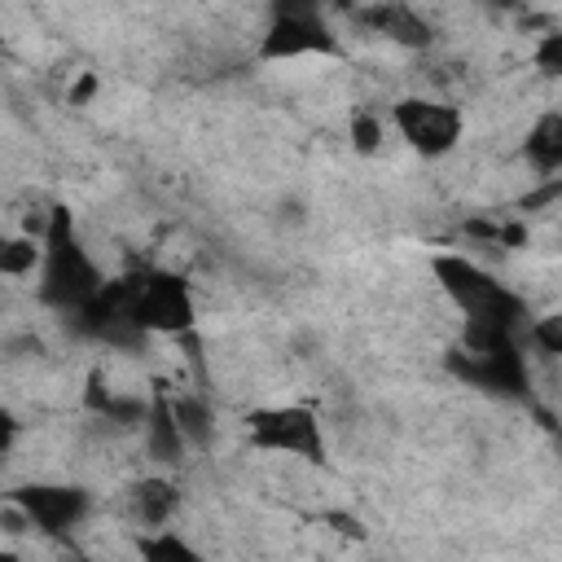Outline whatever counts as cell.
<instances>
[{"instance_id":"cell-1","label":"cell","mask_w":562,"mask_h":562,"mask_svg":"<svg viewBox=\"0 0 562 562\" xmlns=\"http://www.w3.org/2000/svg\"><path fill=\"white\" fill-rule=\"evenodd\" d=\"M40 246H44V255H40V272H35V299L66 321L105 285V272L92 259V250L83 246L79 224L66 206H48Z\"/></svg>"},{"instance_id":"cell-2","label":"cell","mask_w":562,"mask_h":562,"mask_svg":"<svg viewBox=\"0 0 562 562\" xmlns=\"http://www.w3.org/2000/svg\"><path fill=\"white\" fill-rule=\"evenodd\" d=\"M443 369L496 400H531V373L522 356V334L496 325H461V338L443 351Z\"/></svg>"},{"instance_id":"cell-3","label":"cell","mask_w":562,"mask_h":562,"mask_svg":"<svg viewBox=\"0 0 562 562\" xmlns=\"http://www.w3.org/2000/svg\"><path fill=\"white\" fill-rule=\"evenodd\" d=\"M430 272L439 281V290L457 303L465 325H496V329H509V334L527 329V316H531L527 299L518 290H509L505 281H496L474 259H465L457 250H439V255H430Z\"/></svg>"},{"instance_id":"cell-4","label":"cell","mask_w":562,"mask_h":562,"mask_svg":"<svg viewBox=\"0 0 562 562\" xmlns=\"http://www.w3.org/2000/svg\"><path fill=\"white\" fill-rule=\"evenodd\" d=\"M246 439L255 452H272V457H299V461H316L325 465L329 443H325V426L316 417V408L307 404H263L246 413Z\"/></svg>"},{"instance_id":"cell-5","label":"cell","mask_w":562,"mask_h":562,"mask_svg":"<svg viewBox=\"0 0 562 562\" xmlns=\"http://www.w3.org/2000/svg\"><path fill=\"white\" fill-rule=\"evenodd\" d=\"M127 290H132V312L149 338L154 334L184 338L198 329V303L184 277L167 268H140V272H127Z\"/></svg>"},{"instance_id":"cell-6","label":"cell","mask_w":562,"mask_h":562,"mask_svg":"<svg viewBox=\"0 0 562 562\" xmlns=\"http://www.w3.org/2000/svg\"><path fill=\"white\" fill-rule=\"evenodd\" d=\"M66 329L75 338L110 347V351H145V342H149V334L140 329V321L132 312L127 277H110L75 316H66Z\"/></svg>"},{"instance_id":"cell-7","label":"cell","mask_w":562,"mask_h":562,"mask_svg":"<svg viewBox=\"0 0 562 562\" xmlns=\"http://www.w3.org/2000/svg\"><path fill=\"white\" fill-rule=\"evenodd\" d=\"M338 53H342V40L316 4H272L268 9V26L259 35V57L263 61L338 57Z\"/></svg>"},{"instance_id":"cell-8","label":"cell","mask_w":562,"mask_h":562,"mask_svg":"<svg viewBox=\"0 0 562 562\" xmlns=\"http://www.w3.org/2000/svg\"><path fill=\"white\" fill-rule=\"evenodd\" d=\"M9 505L31 522L40 536H70L88 514H92V492L83 483H18L9 492Z\"/></svg>"},{"instance_id":"cell-9","label":"cell","mask_w":562,"mask_h":562,"mask_svg":"<svg viewBox=\"0 0 562 562\" xmlns=\"http://www.w3.org/2000/svg\"><path fill=\"white\" fill-rule=\"evenodd\" d=\"M391 127L400 132V140L422 154V158H443L461 145L465 119L457 105L448 101H426V97H404L391 105Z\"/></svg>"},{"instance_id":"cell-10","label":"cell","mask_w":562,"mask_h":562,"mask_svg":"<svg viewBox=\"0 0 562 562\" xmlns=\"http://www.w3.org/2000/svg\"><path fill=\"white\" fill-rule=\"evenodd\" d=\"M140 435H145V452L154 465H180L184 461V439H180V426L171 417V391L162 382H154L149 391V408H145V422H140Z\"/></svg>"},{"instance_id":"cell-11","label":"cell","mask_w":562,"mask_h":562,"mask_svg":"<svg viewBox=\"0 0 562 562\" xmlns=\"http://www.w3.org/2000/svg\"><path fill=\"white\" fill-rule=\"evenodd\" d=\"M360 26H369L373 35L391 40V44H404V48H426L435 35H430V22L408 9V4H364L351 13Z\"/></svg>"},{"instance_id":"cell-12","label":"cell","mask_w":562,"mask_h":562,"mask_svg":"<svg viewBox=\"0 0 562 562\" xmlns=\"http://www.w3.org/2000/svg\"><path fill=\"white\" fill-rule=\"evenodd\" d=\"M83 408L101 422H110L114 430H140L145 422V408H149V395H127V391H110L105 373L92 369L88 373V386H83Z\"/></svg>"},{"instance_id":"cell-13","label":"cell","mask_w":562,"mask_h":562,"mask_svg":"<svg viewBox=\"0 0 562 562\" xmlns=\"http://www.w3.org/2000/svg\"><path fill=\"white\" fill-rule=\"evenodd\" d=\"M127 505H132V518H136L140 527L158 531V527H167V522L176 518V509H180V487H176L167 474H145V479H136V483L127 487Z\"/></svg>"},{"instance_id":"cell-14","label":"cell","mask_w":562,"mask_h":562,"mask_svg":"<svg viewBox=\"0 0 562 562\" xmlns=\"http://www.w3.org/2000/svg\"><path fill=\"white\" fill-rule=\"evenodd\" d=\"M522 158L531 162L536 176L558 180V171H562V114H558V110H544V114L527 127Z\"/></svg>"},{"instance_id":"cell-15","label":"cell","mask_w":562,"mask_h":562,"mask_svg":"<svg viewBox=\"0 0 562 562\" xmlns=\"http://www.w3.org/2000/svg\"><path fill=\"white\" fill-rule=\"evenodd\" d=\"M171 417L180 426L184 448H206L215 439V408L206 395H171Z\"/></svg>"},{"instance_id":"cell-16","label":"cell","mask_w":562,"mask_h":562,"mask_svg":"<svg viewBox=\"0 0 562 562\" xmlns=\"http://www.w3.org/2000/svg\"><path fill=\"white\" fill-rule=\"evenodd\" d=\"M136 558L140 562H202V553L171 527H158V531H145L136 536Z\"/></svg>"},{"instance_id":"cell-17","label":"cell","mask_w":562,"mask_h":562,"mask_svg":"<svg viewBox=\"0 0 562 562\" xmlns=\"http://www.w3.org/2000/svg\"><path fill=\"white\" fill-rule=\"evenodd\" d=\"M40 255H44L40 237H4L0 241V272L4 277H31V272H40Z\"/></svg>"},{"instance_id":"cell-18","label":"cell","mask_w":562,"mask_h":562,"mask_svg":"<svg viewBox=\"0 0 562 562\" xmlns=\"http://www.w3.org/2000/svg\"><path fill=\"white\" fill-rule=\"evenodd\" d=\"M527 342L540 351V356H562V316L553 312V316H540V321H527Z\"/></svg>"},{"instance_id":"cell-19","label":"cell","mask_w":562,"mask_h":562,"mask_svg":"<svg viewBox=\"0 0 562 562\" xmlns=\"http://www.w3.org/2000/svg\"><path fill=\"white\" fill-rule=\"evenodd\" d=\"M382 136H386V127H382V119H378V114L360 110V114L351 119V145H356L360 154H373V149L382 145Z\"/></svg>"},{"instance_id":"cell-20","label":"cell","mask_w":562,"mask_h":562,"mask_svg":"<svg viewBox=\"0 0 562 562\" xmlns=\"http://www.w3.org/2000/svg\"><path fill=\"white\" fill-rule=\"evenodd\" d=\"M536 66H540L544 75H562V35H558V31L536 44Z\"/></svg>"},{"instance_id":"cell-21","label":"cell","mask_w":562,"mask_h":562,"mask_svg":"<svg viewBox=\"0 0 562 562\" xmlns=\"http://www.w3.org/2000/svg\"><path fill=\"white\" fill-rule=\"evenodd\" d=\"M18 430H22V422H18V413L0 404V461H4L9 452H13V443H18Z\"/></svg>"},{"instance_id":"cell-22","label":"cell","mask_w":562,"mask_h":562,"mask_svg":"<svg viewBox=\"0 0 562 562\" xmlns=\"http://www.w3.org/2000/svg\"><path fill=\"white\" fill-rule=\"evenodd\" d=\"M92 92H97V75H83V79H79V83L70 88V101H75V105H83V101H88Z\"/></svg>"},{"instance_id":"cell-23","label":"cell","mask_w":562,"mask_h":562,"mask_svg":"<svg viewBox=\"0 0 562 562\" xmlns=\"http://www.w3.org/2000/svg\"><path fill=\"white\" fill-rule=\"evenodd\" d=\"M0 562H22V558H18L13 549H0Z\"/></svg>"},{"instance_id":"cell-24","label":"cell","mask_w":562,"mask_h":562,"mask_svg":"<svg viewBox=\"0 0 562 562\" xmlns=\"http://www.w3.org/2000/svg\"><path fill=\"white\" fill-rule=\"evenodd\" d=\"M61 562H83V558H61Z\"/></svg>"},{"instance_id":"cell-25","label":"cell","mask_w":562,"mask_h":562,"mask_svg":"<svg viewBox=\"0 0 562 562\" xmlns=\"http://www.w3.org/2000/svg\"><path fill=\"white\" fill-rule=\"evenodd\" d=\"M0 241H4V237H0Z\"/></svg>"}]
</instances>
